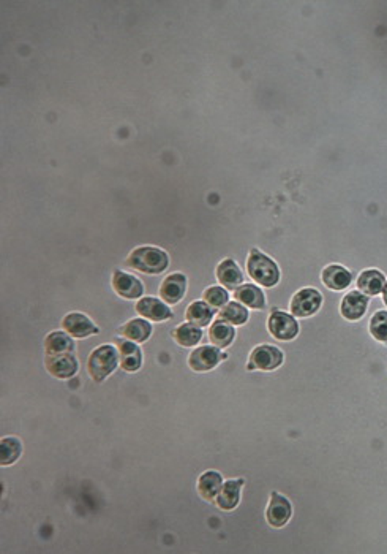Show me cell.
Here are the masks:
<instances>
[{
  "label": "cell",
  "instance_id": "obj_25",
  "mask_svg": "<svg viewBox=\"0 0 387 554\" xmlns=\"http://www.w3.org/2000/svg\"><path fill=\"white\" fill-rule=\"evenodd\" d=\"M234 297L239 303L251 307V309H264L265 307V298L264 293L259 290L256 285L247 284L239 287L238 290H234Z\"/></svg>",
  "mask_w": 387,
  "mask_h": 554
},
{
  "label": "cell",
  "instance_id": "obj_20",
  "mask_svg": "<svg viewBox=\"0 0 387 554\" xmlns=\"http://www.w3.org/2000/svg\"><path fill=\"white\" fill-rule=\"evenodd\" d=\"M215 314L214 307L209 306L205 301H195V303H191L189 306V309L185 312V317L187 320H189L191 325H195L198 328H204L207 327L212 320V317Z\"/></svg>",
  "mask_w": 387,
  "mask_h": 554
},
{
  "label": "cell",
  "instance_id": "obj_22",
  "mask_svg": "<svg viewBox=\"0 0 387 554\" xmlns=\"http://www.w3.org/2000/svg\"><path fill=\"white\" fill-rule=\"evenodd\" d=\"M234 336H235V331L231 327V323L223 320V318L214 322V325L209 329L210 342L220 348H226L231 346V342L234 341Z\"/></svg>",
  "mask_w": 387,
  "mask_h": 554
},
{
  "label": "cell",
  "instance_id": "obj_14",
  "mask_svg": "<svg viewBox=\"0 0 387 554\" xmlns=\"http://www.w3.org/2000/svg\"><path fill=\"white\" fill-rule=\"evenodd\" d=\"M116 341V346L119 348V358H120V366L126 372H136L139 367L143 364V355L139 347L131 341H124V339H114Z\"/></svg>",
  "mask_w": 387,
  "mask_h": 554
},
{
  "label": "cell",
  "instance_id": "obj_5",
  "mask_svg": "<svg viewBox=\"0 0 387 554\" xmlns=\"http://www.w3.org/2000/svg\"><path fill=\"white\" fill-rule=\"evenodd\" d=\"M269 331L278 341H293L299 334V325L293 315L286 312L274 311L269 317Z\"/></svg>",
  "mask_w": 387,
  "mask_h": 554
},
{
  "label": "cell",
  "instance_id": "obj_3",
  "mask_svg": "<svg viewBox=\"0 0 387 554\" xmlns=\"http://www.w3.org/2000/svg\"><path fill=\"white\" fill-rule=\"evenodd\" d=\"M119 350L114 346H101L90 353L87 369L95 382H103L111 376L119 364Z\"/></svg>",
  "mask_w": 387,
  "mask_h": 554
},
{
  "label": "cell",
  "instance_id": "obj_24",
  "mask_svg": "<svg viewBox=\"0 0 387 554\" xmlns=\"http://www.w3.org/2000/svg\"><path fill=\"white\" fill-rule=\"evenodd\" d=\"M45 350L46 355L71 353L75 350V342L71 341V337L66 333H62V331H54V333L46 336Z\"/></svg>",
  "mask_w": 387,
  "mask_h": 554
},
{
  "label": "cell",
  "instance_id": "obj_17",
  "mask_svg": "<svg viewBox=\"0 0 387 554\" xmlns=\"http://www.w3.org/2000/svg\"><path fill=\"white\" fill-rule=\"evenodd\" d=\"M217 277H219L220 284L228 290H238L242 280H244L242 271L234 260H223L217 268Z\"/></svg>",
  "mask_w": 387,
  "mask_h": 554
},
{
  "label": "cell",
  "instance_id": "obj_11",
  "mask_svg": "<svg viewBox=\"0 0 387 554\" xmlns=\"http://www.w3.org/2000/svg\"><path fill=\"white\" fill-rule=\"evenodd\" d=\"M112 288L116 290L119 297L125 299H136L143 294L144 287L141 280L136 279L135 276H130L122 271H116L112 276Z\"/></svg>",
  "mask_w": 387,
  "mask_h": 554
},
{
  "label": "cell",
  "instance_id": "obj_29",
  "mask_svg": "<svg viewBox=\"0 0 387 554\" xmlns=\"http://www.w3.org/2000/svg\"><path fill=\"white\" fill-rule=\"evenodd\" d=\"M203 299L209 306H212L214 309H219V307H223V306L228 304L229 294H228V292L223 287H209L207 290L204 292Z\"/></svg>",
  "mask_w": 387,
  "mask_h": 554
},
{
  "label": "cell",
  "instance_id": "obj_28",
  "mask_svg": "<svg viewBox=\"0 0 387 554\" xmlns=\"http://www.w3.org/2000/svg\"><path fill=\"white\" fill-rule=\"evenodd\" d=\"M249 311L245 309L240 303H228L226 306L221 307L220 311V318L226 320L231 325H244L249 320Z\"/></svg>",
  "mask_w": 387,
  "mask_h": 554
},
{
  "label": "cell",
  "instance_id": "obj_16",
  "mask_svg": "<svg viewBox=\"0 0 387 554\" xmlns=\"http://www.w3.org/2000/svg\"><path fill=\"white\" fill-rule=\"evenodd\" d=\"M353 280V276L348 269H344L340 264H329L328 268L323 271V282L326 287H329L330 290L340 292L348 288Z\"/></svg>",
  "mask_w": 387,
  "mask_h": 554
},
{
  "label": "cell",
  "instance_id": "obj_30",
  "mask_svg": "<svg viewBox=\"0 0 387 554\" xmlns=\"http://www.w3.org/2000/svg\"><path fill=\"white\" fill-rule=\"evenodd\" d=\"M370 333L381 342H387V312L379 311L372 317Z\"/></svg>",
  "mask_w": 387,
  "mask_h": 554
},
{
  "label": "cell",
  "instance_id": "obj_31",
  "mask_svg": "<svg viewBox=\"0 0 387 554\" xmlns=\"http://www.w3.org/2000/svg\"><path fill=\"white\" fill-rule=\"evenodd\" d=\"M383 298H384V303L387 304V282H386V287H384V290H383Z\"/></svg>",
  "mask_w": 387,
  "mask_h": 554
},
{
  "label": "cell",
  "instance_id": "obj_21",
  "mask_svg": "<svg viewBox=\"0 0 387 554\" xmlns=\"http://www.w3.org/2000/svg\"><path fill=\"white\" fill-rule=\"evenodd\" d=\"M386 282L387 280L383 276V273H379V271H377V269H368L360 274L359 280H358V287L364 294H370V297H374V294L383 293Z\"/></svg>",
  "mask_w": 387,
  "mask_h": 554
},
{
  "label": "cell",
  "instance_id": "obj_12",
  "mask_svg": "<svg viewBox=\"0 0 387 554\" xmlns=\"http://www.w3.org/2000/svg\"><path fill=\"white\" fill-rule=\"evenodd\" d=\"M136 312L139 315L146 317L147 320L152 322H166L173 317L171 309L165 303H161L160 299L152 297L143 298L139 301L136 304Z\"/></svg>",
  "mask_w": 387,
  "mask_h": 554
},
{
  "label": "cell",
  "instance_id": "obj_4",
  "mask_svg": "<svg viewBox=\"0 0 387 554\" xmlns=\"http://www.w3.org/2000/svg\"><path fill=\"white\" fill-rule=\"evenodd\" d=\"M283 363V353L280 348L272 346H259L251 352L249 366V371H274L278 366Z\"/></svg>",
  "mask_w": 387,
  "mask_h": 554
},
{
  "label": "cell",
  "instance_id": "obj_1",
  "mask_svg": "<svg viewBox=\"0 0 387 554\" xmlns=\"http://www.w3.org/2000/svg\"><path fill=\"white\" fill-rule=\"evenodd\" d=\"M125 264L146 274H160L169 267V257L165 250L152 248V246H144V248L133 250Z\"/></svg>",
  "mask_w": 387,
  "mask_h": 554
},
{
  "label": "cell",
  "instance_id": "obj_27",
  "mask_svg": "<svg viewBox=\"0 0 387 554\" xmlns=\"http://www.w3.org/2000/svg\"><path fill=\"white\" fill-rule=\"evenodd\" d=\"M21 442L15 437H5L0 443V462L2 466H10L21 456Z\"/></svg>",
  "mask_w": 387,
  "mask_h": 554
},
{
  "label": "cell",
  "instance_id": "obj_7",
  "mask_svg": "<svg viewBox=\"0 0 387 554\" xmlns=\"http://www.w3.org/2000/svg\"><path fill=\"white\" fill-rule=\"evenodd\" d=\"M45 366L48 372L56 378H70L78 372V361L73 357V353H56V355H46Z\"/></svg>",
  "mask_w": 387,
  "mask_h": 554
},
{
  "label": "cell",
  "instance_id": "obj_18",
  "mask_svg": "<svg viewBox=\"0 0 387 554\" xmlns=\"http://www.w3.org/2000/svg\"><path fill=\"white\" fill-rule=\"evenodd\" d=\"M245 481L242 478L238 480H228L225 485L221 486V490L217 496V505L221 510H233L238 507L240 501V488L244 486Z\"/></svg>",
  "mask_w": 387,
  "mask_h": 554
},
{
  "label": "cell",
  "instance_id": "obj_10",
  "mask_svg": "<svg viewBox=\"0 0 387 554\" xmlns=\"http://www.w3.org/2000/svg\"><path fill=\"white\" fill-rule=\"evenodd\" d=\"M187 277L184 274H169L160 287V297L168 304H177L185 297Z\"/></svg>",
  "mask_w": 387,
  "mask_h": 554
},
{
  "label": "cell",
  "instance_id": "obj_15",
  "mask_svg": "<svg viewBox=\"0 0 387 554\" xmlns=\"http://www.w3.org/2000/svg\"><path fill=\"white\" fill-rule=\"evenodd\" d=\"M368 307V298L362 292H351L342 301V315L346 320H359L365 314Z\"/></svg>",
  "mask_w": 387,
  "mask_h": 554
},
{
  "label": "cell",
  "instance_id": "obj_2",
  "mask_svg": "<svg viewBox=\"0 0 387 554\" xmlns=\"http://www.w3.org/2000/svg\"><path fill=\"white\" fill-rule=\"evenodd\" d=\"M247 269H249L251 279L263 287H274L280 280V271H278L275 262L256 249L250 252Z\"/></svg>",
  "mask_w": 387,
  "mask_h": 554
},
{
  "label": "cell",
  "instance_id": "obj_9",
  "mask_svg": "<svg viewBox=\"0 0 387 554\" xmlns=\"http://www.w3.org/2000/svg\"><path fill=\"white\" fill-rule=\"evenodd\" d=\"M225 358H226V355H223L219 348L210 347V346H203L190 353L189 366L196 372H205V371L214 369V367Z\"/></svg>",
  "mask_w": 387,
  "mask_h": 554
},
{
  "label": "cell",
  "instance_id": "obj_19",
  "mask_svg": "<svg viewBox=\"0 0 387 554\" xmlns=\"http://www.w3.org/2000/svg\"><path fill=\"white\" fill-rule=\"evenodd\" d=\"M223 486V478L219 472L209 471L204 472L198 480V491L204 501L212 502L214 499L219 496V492Z\"/></svg>",
  "mask_w": 387,
  "mask_h": 554
},
{
  "label": "cell",
  "instance_id": "obj_13",
  "mask_svg": "<svg viewBox=\"0 0 387 554\" xmlns=\"http://www.w3.org/2000/svg\"><path fill=\"white\" fill-rule=\"evenodd\" d=\"M62 328L73 337H87L98 333V328L90 322V318L80 312H73V314L65 315L62 320Z\"/></svg>",
  "mask_w": 387,
  "mask_h": 554
},
{
  "label": "cell",
  "instance_id": "obj_8",
  "mask_svg": "<svg viewBox=\"0 0 387 554\" xmlns=\"http://www.w3.org/2000/svg\"><path fill=\"white\" fill-rule=\"evenodd\" d=\"M293 513L291 502L286 497L278 495L277 491H272L269 507L265 510V518L272 527H283L289 521Z\"/></svg>",
  "mask_w": 387,
  "mask_h": 554
},
{
  "label": "cell",
  "instance_id": "obj_23",
  "mask_svg": "<svg viewBox=\"0 0 387 554\" xmlns=\"http://www.w3.org/2000/svg\"><path fill=\"white\" fill-rule=\"evenodd\" d=\"M120 334L126 339L135 342H146L150 334H152V327L147 320L143 318H133V320L126 322L122 328H120Z\"/></svg>",
  "mask_w": 387,
  "mask_h": 554
},
{
  "label": "cell",
  "instance_id": "obj_26",
  "mask_svg": "<svg viewBox=\"0 0 387 554\" xmlns=\"http://www.w3.org/2000/svg\"><path fill=\"white\" fill-rule=\"evenodd\" d=\"M173 337L179 346L182 347H193L196 346L203 337L201 328L195 327L191 323H182L173 331Z\"/></svg>",
  "mask_w": 387,
  "mask_h": 554
},
{
  "label": "cell",
  "instance_id": "obj_6",
  "mask_svg": "<svg viewBox=\"0 0 387 554\" xmlns=\"http://www.w3.org/2000/svg\"><path fill=\"white\" fill-rule=\"evenodd\" d=\"M323 297L314 288H304L294 294L291 301V312L295 317H310L321 307Z\"/></svg>",
  "mask_w": 387,
  "mask_h": 554
}]
</instances>
